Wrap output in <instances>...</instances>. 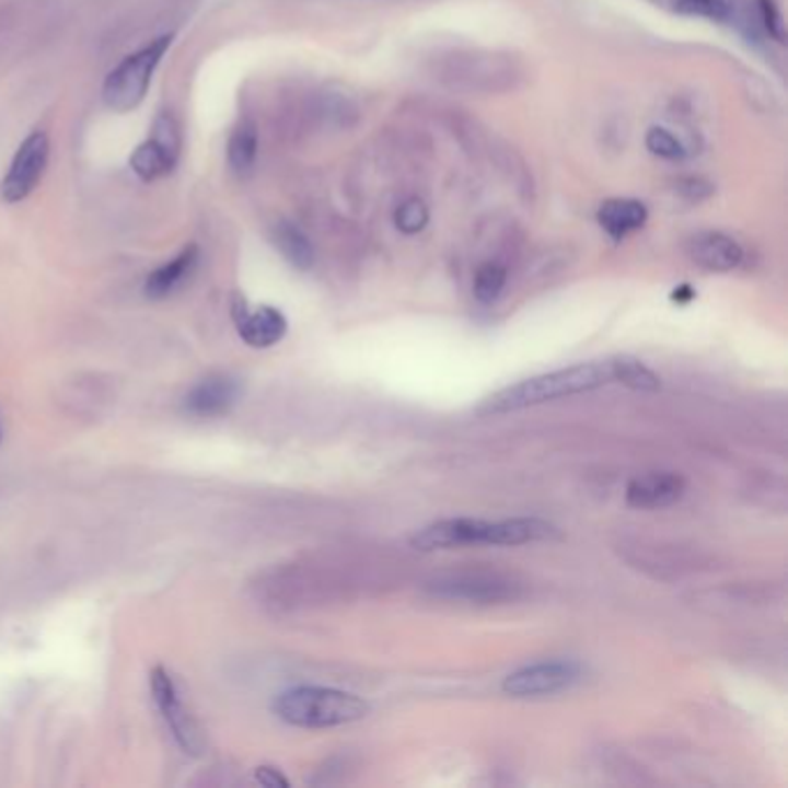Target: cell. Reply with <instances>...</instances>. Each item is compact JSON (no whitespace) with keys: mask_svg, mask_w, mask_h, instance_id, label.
<instances>
[{"mask_svg":"<svg viewBox=\"0 0 788 788\" xmlns=\"http://www.w3.org/2000/svg\"><path fill=\"white\" fill-rule=\"evenodd\" d=\"M490 523L482 518H444V521L430 523L409 538L412 548L430 553L440 548H461V546H488Z\"/></svg>","mask_w":788,"mask_h":788,"instance_id":"ba28073f","label":"cell"},{"mask_svg":"<svg viewBox=\"0 0 788 788\" xmlns=\"http://www.w3.org/2000/svg\"><path fill=\"white\" fill-rule=\"evenodd\" d=\"M611 368H613V382H619V384H625L636 391H659L661 389V380L654 375V372L634 357L611 359Z\"/></svg>","mask_w":788,"mask_h":788,"instance_id":"ffe728a7","label":"cell"},{"mask_svg":"<svg viewBox=\"0 0 788 788\" xmlns=\"http://www.w3.org/2000/svg\"><path fill=\"white\" fill-rule=\"evenodd\" d=\"M0 434H3V430H0Z\"/></svg>","mask_w":788,"mask_h":788,"instance_id":"83f0119b","label":"cell"},{"mask_svg":"<svg viewBox=\"0 0 788 788\" xmlns=\"http://www.w3.org/2000/svg\"><path fill=\"white\" fill-rule=\"evenodd\" d=\"M430 590L444 599L474 601V604H493V601L513 599L515 586L509 583V580H500L495 576L463 573V576H449V578L434 580Z\"/></svg>","mask_w":788,"mask_h":788,"instance_id":"8fae6325","label":"cell"},{"mask_svg":"<svg viewBox=\"0 0 788 788\" xmlns=\"http://www.w3.org/2000/svg\"><path fill=\"white\" fill-rule=\"evenodd\" d=\"M559 532L553 523L542 518H507V521L490 523L488 546H523L532 542H546Z\"/></svg>","mask_w":788,"mask_h":788,"instance_id":"2e32d148","label":"cell"},{"mask_svg":"<svg viewBox=\"0 0 788 788\" xmlns=\"http://www.w3.org/2000/svg\"><path fill=\"white\" fill-rule=\"evenodd\" d=\"M507 285V271L500 264H484L474 276V297L479 303H495L502 297Z\"/></svg>","mask_w":788,"mask_h":788,"instance_id":"44dd1931","label":"cell"},{"mask_svg":"<svg viewBox=\"0 0 788 788\" xmlns=\"http://www.w3.org/2000/svg\"><path fill=\"white\" fill-rule=\"evenodd\" d=\"M687 482L675 472H648L634 476L627 486V505L634 509L652 511L667 509L682 500Z\"/></svg>","mask_w":788,"mask_h":788,"instance_id":"7c38bea8","label":"cell"},{"mask_svg":"<svg viewBox=\"0 0 788 788\" xmlns=\"http://www.w3.org/2000/svg\"><path fill=\"white\" fill-rule=\"evenodd\" d=\"M677 12L690 16H705L712 22H729L731 5L726 0H677Z\"/></svg>","mask_w":788,"mask_h":788,"instance_id":"7402d4cb","label":"cell"},{"mask_svg":"<svg viewBox=\"0 0 788 788\" xmlns=\"http://www.w3.org/2000/svg\"><path fill=\"white\" fill-rule=\"evenodd\" d=\"M758 12H761V22L767 28V33L777 37L779 43H784V37H786L784 22H781V14L775 5V0H758Z\"/></svg>","mask_w":788,"mask_h":788,"instance_id":"d4e9b609","label":"cell"},{"mask_svg":"<svg viewBox=\"0 0 788 788\" xmlns=\"http://www.w3.org/2000/svg\"><path fill=\"white\" fill-rule=\"evenodd\" d=\"M274 712L285 723L299 729H331V726L363 719L370 712V705L361 696L340 690L294 687L276 698Z\"/></svg>","mask_w":788,"mask_h":788,"instance_id":"7a4b0ae2","label":"cell"},{"mask_svg":"<svg viewBox=\"0 0 788 788\" xmlns=\"http://www.w3.org/2000/svg\"><path fill=\"white\" fill-rule=\"evenodd\" d=\"M241 386L230 375H209L195 384L183 398V409L195 419H218L239 401Z\"/></svg>","mask_w":788,"mask_h":788,"instance_id":"4fadbf2b","label":"cell"},{"mask_svg":"<svg viewBox=\"0 0 788 788\" xmlns=\"http://www.w3.org/2000/svg\"><path fill=\"white\" fill-rule=\"evenodd\" d=\"M515 70L507 60L497 56H467L455 58V68L447 72L453 89H467V91H495L507 89L509 81H513Z\"/></svg>","mask_w":788,"mask_h":788,"instance_id":"9c48e42d","label":"cell"},{"mask_svg":"<svg viewBox=\"0 0 788 788\" xmlns=\"http://www.w3.org/2000/svg\"><path fill=\"white\" fill-rule=\"evenodd\" d=\"M646 147L652 155H659L663 160H680L684 158V147L677 141V137L663 128H652L646 137Z\"/></svg>","mask_w":788,"mask_h":788,"instance_id":"cb8c5ba5","label":"cell"},{"mask_svg":"<svg viewBox=\"0 0 788 788\" xmlns=\"http://www.w3.org/2000/svg\"><path fill=\"white\" fill-rule=\"evenodd\" d=\"M181 153V135L170 114H160L153 123L151 139L132 153L130 167L141 181H155L172 174Z\"/></svg>","mask_w":788,"mask_h":788,"instance_id":"5b68a950","label":"cell"},{"mask_svg":"<svg viewBox=\"0 0 788 788\" xmlns=\"http://www.w3.org/2000/svg\"><path fill=\"white\" fill-rule=\"evenodd\" d=\"M257 128L253 123H241L230 137V147H227V160H230V167L239 176H247L253 172L257 162Z\"/></svg>","mask_w":788,"mask_h":788,"instance_id":"d6986e66","label":"cell"},{"mask_svg":"<svg viewBox=\"0 0 788 788\" xmlns=\"http://www.w3.org/2000/svg\"><path fill=\"white\" fill-rule=\"evenodd\" d=\"M611 382H613L611 361L578 363L571 368L546 372V375L523 380L513 386L493 393V396L482 405V414H505V412L525 409L548 401L576 396V393L594 391Z\"/></svg>","mask_w":788,"mask_h":788,"instance_id":"6da1fadb","label":"cell"},{"mask_svg":"<svg viewBox=\"0 0 788 788\" xmlns=\"http://www.w3.org/2000/svg\"><path fill=\"white\" fill-rule=\"evenodd\" d=\"M255 779H257L262 786H266V788H280V786L285 788V786H289V781L282 777V773L276 770V767H268V765L257 767Z\"/></svg>","mask_w":788,"mask_h":788,"instance_id":"484cf974","label":"cell"},{"mask_svg":"<svg viewBox=\"0 0 788 788\" xmlns=\"http://www.w3.org/2000/svg\"><path fill=\"white\" fill-rule=\"evenodd\" d=\"M197 264H199V247L197 245L183 247V251L172 262L162 264L147 278V285H143V294L153 301L172 297L176 289H181L193 278Z\"/></svg>","mask_w":788,"mask_h":788,"instance_id":"9a60e30c","label":"cell"},{"mask_svg":"<svg viewBox=\"0 0 788 788\" xmlns=\"http://www.w3.org/2000/svg\"><path fill=\"white\" fill-rule=\"evenodd\" d=\"M690 259L708 271L726 274L738 268L744 259V253L738 241L719 232H700L687 241Z\"/></svg>","mask_w":788,"mask_h":788,"instance_id":"5bb4252c","label":"cell"},{"mask_svg":"<svg viewBox=\"0 0 788 788\" xmlns=\"http://www.w3.org/2000/svg\"><path fill=\"white\" fill-rule=\"evenodd\" d=\"M428 206L421 199H407L396 211V227L403 234H419L428 224Z\"/></svg>","mask_w":788,"mask_h":788,"instance_id":"603a6c76","label":"cell"},{"mask_svg":"<svg viewBox=\"0 0 788 788\" xmlns=\"http://www.w3.org/2000/svg\"><path fill=\"white\" fill-rule=\"evenodd\" d=\"M151 692H153V700L158 705L164 723L170 726V731H172L174 740L178 742L181 750L185 754L199 756L204 750V738H201L199 726L195 723L190 712L185 710L172 675L160 667L153 669V673H151Z\"/></svg>","mask_w":788,"mask_h":788,"instance_id":"8992f818","label":"cell"},{"mask_svg":"<svg viewBox=\"0 0 788 788\" xmlns=\"http://www.w3.org/2000/svg\"><path fill=\"white\" fill-rule=\"evenodd\" d=\"M234 322L241 340L255 349L274 347L287 336V320L280 310L271 305H259L251 310L245 305V301L239 299L234 303Z\"/></svg>","mask_w":788,"mask_h":788,"instance_id":"30bf717a","label":"cell"},{"mask_svg":"<svg viewBox=\"0 0 788 788\" xmlns=\"http://www.w3.org/2000/svg\"><path fill=\"white\" fill-rule=\"evenodd\" d=\"M278 253L299 271H308L315 264V247L310 239L292 222H278L271 232Z\"/></svg>","mask_w":788,"mask_h":788,"instance_id":"ac0fdd59","label":"cell"},{"mask_svg":"<svg viewBox=\"0 0 788 788\" xmlns=\"http://www.w3.org/2000/svg\"><path fill=\"white\" fill-rule=\"evenodd\" d=\"M692 299H694V289L690 285H682L673 292V301H677V303H687Z\"/></svg>","mask_w":788,"mask_h":788,"instance_id":"4316f807","label":"cell"},{"mask_svg":"<svg viewBox=\"0 0 788 788\" xmlns=\"http://www.w3.org/2000/svg\"><path fill=\"white\" fill-rule=\"evenodd\" d=\"M49 162V137L43 130L31 132L16 149L10 170L0 183V197L8 204L24 201L43 178Z\"/></svg>","mask_w":788,"mask_h":788,"instance_id":"277c9868","label":"cell"},{"mask_svg":"<svg viewBox=\"0 0 788 788\" xmlns=\"http://www.w3.org/2000/svg\"><path fill=\"white\" fill-rule=\"evenodd\" d=\"M580 680V667L576 661H542L505 677L502 692L513 698L542 696L569 690Z\"/></svg>","mask_w":788,"mask_h":788,"instance_id":"52a82bcc","label":"cell"},{"mask_svg":"<svg viewBox=\"0 0 788 788\" xmlns=\"http://www.w3.org/2000/svg\"><path fill=\"white\" fill-rule=\"evenodd\" d=\"M646 222H648L646 204H640L636 199H609L601 204L599 209V224L604 227V232L615 241L640 230Z\"/></svg>","mask_w":788,"mask_h":788,"instance_id":"e0dca14e","label":"cell"},{"mask_svg":"<svg viewBox=\"0 0 788 788\" xmlns=\"http://www.w3.org/2000/svg\"><path fill=\"white\" fill-rule=\"evenodd\" d=\"M170 45H172V35H162L153 39L149 47H143L137 54L128 56L118 68L109 72V77L105 79V86H102V100H105V105L112 112L126 114L141 105L143 97L149 93L153 72L162 60L164 51L170 49Z\"/></svg>","mask_w":788,"mask_h":788,"instance_id":"3957f363","label":"cell"}]
</instances>
